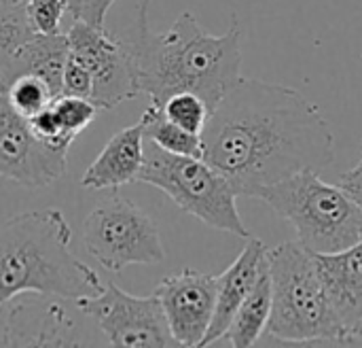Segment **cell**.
I'll return each instance as SVG.
<instances>
[{
	"label": "cell",
	"instance_id": "1",
	"mask_svg": "<svg viewBox=\"0 0 362 348\" xmlns=\"http://www.w3.org/2000/svg\"><path fill=\"white\" fill-rule=\"evenodd\" d=\"M202 147V157L246 198L335 157L333 130L314 102L293 87L244 77L210 113Z\"/></svg>",
	"mask_w": 362,
	"mask_h": 348
},
{
	"label": "cell",
	"instance_id": "2",
	"mask_svg": "<svg viewBox=\"0 0 362 348\" xmlns=\"http://www.w3.org/2000/svg\"><path fill=\"white\" fill-rule=\"evenodd\" d=\"M242 36L238 17H233L225 34L214 36L191 13H182L168 30L155 32L148 26V0H142L127 38L138 68L140 91L155 106H161L174 94L191 91L212 113L242 77Z\"/></svg>",
	"mask_w": 362,
	"mask_h": 348
},
{
	"label": "cell",
	"instance_id": "3",
	"mask_svg": "<svg viewBox=\"0 0 362 348\" xmlns=\"http://www.w3.org/2000/svg\"><path fill=\"white\" fill-rule=\"evenodd\" d=\"M72 230L57 208L28 211L0 228V308L23 293L64 300L102 293L98 274L72 249Z\"/></svg>",
	"mask_w": 362,
	"mask_h": 348
},
{
	"label": "cell",
	"instance_id": "4",
	"mask_svg": "<svg viewBox=\"0 0 362 348\" xmlns=\"http://www.w3.org/2000/svg\"><path fill=\"white\" fill-rule=\"evenodd\" d=\"M272 315L259 342L282 347H346V332L327 298L314 255L299 242L267 249Z\"/></svg>",
	"mask_w": 362,
	"mask_h": 348
},
{
	"label": "cell",
	"instance_id": "5",
	"mask_svg": "<svg viewBox=\"0 0 362 348\" xmlns=\"http://www.w3.org/2000/svg\"><path fill=\"white\" fill-rule=\"evenodd\" d=\"M257 198L295 228L297 242L312 255L344 251L362 240V208L339 185L325 183L318 170L267 185Z\"/></svg>",
	"mask_w": 362,
	"mask_h": 348
},
{
	"label": "cell",
	"instance_id": "6",
	"mask_svg": "<svg viewBox=\"0 0 362 348\" xmlns=\"http://www.w3.org/2000/svg\"><path fill=\"white\" fill-rule=\"evenodd\" d=\"M138 181L161 189L176 206L206 225L248 238L233 187L204 157L176 155L144 140V164Z\"/></svg>",
	"mask_w": 362,
	"mask_h": 348
},
{
	"label": "cell",
	"instance_id": "7",
	"mask_svg": "<svg viewBox=\"0 0 362 348\" xmlns=\"http://www.w3.org/2000/svg\"><path fill=\"white\" fill-rule=\"evenodd\" d=\"M87 253L110 272L132 264L155 266L165 259L157 221L121 196L100 202L83 221Z\"/></svg>",
	"mask_w": 362,
	"mask_h": 348
},
{
	"label": "cell",
	"instance_id": "8",
	"mask_svg": "<svg viewBox=\"0 0 362 348\" xmlns=\"http://www.w3.org/2000/svg\"><path fill=\"white\" fill-rule=\"evenodd\" d=\"M66 38L68 53L91 74L89 100L98 108L112 111L142 94L136 60L125 38L108 32L106 26H93L83 19H72Z\"/></svg>",
	"mask_w": 362,
	"mask_h": 348
},
{
	"label": "cell",
	"instance_id": "9",
	"mask_svg": "<svg viewBox=\"0 0 362 348\" xmlns=\"http://www.w3.org/2000/svg\"><path fill=\"white\" fill-rule=\"evenodd\" d=\"M76 308L95 319L110 347H178L157 296H132L117 285L102 293L74 300Z\"/></svg>",
	"mask_w": 362,
	"mask_h": 348
},
{
	"label": "cell",
	"instance_id": "10",
	"mask_svg": "<svg viewBox=\"0 0 362 348\" xmlns=\"http://www.w3.org/2000/svg\"><path fill=\"white\" fill-rule=\"evenodd\" d=\"M68 151L45 145L0 91V176L30 189L47 187L66 172Z\"/></svg>",
	"mask_w": 362,
	"mask_h": 348
},
{
	"label": "cell",
	"instance_id": "11",
	"mask_svg": "<svg viewBox=\"0 0 362 348\" xmlns=\"http://www.w3.org/2000/svg\"><path fill=\"white\" fill-rule=\"evenodd\" d=\"M153 293L178 347H202L216 306V276L187 268L165 276Z\"/></svg>",
	"mask_w": 362,
	"mask_h": 348
},
{
	"label": "cell",
	"instance_id": "12",
	"mask_svg": "<svg viewBox=\"0 0 362 348\" xmlns=\"http://www.w3.org/2000/svg\"><path fill=\"white\" fill-rule=\"evenodd\" d=\"M47 296L13 304L4 323L2 347H78L66 310Z\"/></svg>",
	"mask_w": 362,
	"mask_h": 348
},
{
	"label": "cell",
	"instance_id": "13",
	"mask_svg": "<svg viewBox=\"0 0 362 348\" xmlns=\"http://www.w3.org/2000/svg\"><path fill=\"white\" fill-rule=\"evenodd\" d=\"M314 264L327 298L348 336L362 319V240L344 251L318 253L314 255Z\"/></svg>",
	"mask_w": 362,
	"mask_h": 348
},
{
	"label": "cell",
	"instance_id": "14",
	"mask_svg": "<svg viewBox=\"0 0 362 348\" xmlns=\"http://www.w3.org/2000/svg\"><path fill=\"white\" fill-rule=\"evenodd\" d=\"M265 262H267V247L259 238H250L244 251L238 255V259L221 276H216V306H214L212 323L202 340V347H210L223 340L231 319L235 317L238 308L255 287Z\"/></svg>",
	"mask_w": 362,
	"mask_h": 348
},
{
	"label": "cell",
	"instance_id": "15",
	"mask_svg": "<svg viewBox=\"0 0 362 348\" xmlns=\"http://www.w3.org/2000/svg\"><path fill=\"white\" fill-rule=\"evenodd\" d=\"M144 164V134L140 121L110 136L100 155L83 172L85 189H117L138 181Z\"/></svg>",
	"mask_w": 362,
	"mask_h": 348
},
{
	"label": "cell",
	"instance_id": "16",
	"mask_svg": "<svg viewBox=\"0 0 362 348\" xmlns=\"http://www.w3.org/2000/svg\"><path fill=\"white\" fill-rule=\"evenodd\" d=\"M66 60H68L66 32H59V34H38L36 32L32 36V40L23 47L21 55L17 57L13 79H17L21 74H36L49 85V89L57 98V96H62Z\"/></svg>",
	"mask_w": 362,
	"mask_h": 348
},
{
	"label": "cell",
	"instance_id": "17",
	"mask_svg": "<svg viewBox=\"0 0 362 348\" xmlns=\"http://www.w3.org/2000/svg\"><path fill=\"white\" fill-rule=\"evenodd\" d=\"M269 315H272V279H269V266L265 262L255 287L238 308L223 338L235 348L255 347L259 344L261 336L267 330Z\"/></svg>",
	"mask_w": 362,
	"mask_h": 348
},
{
	"label": "cell",
	"instance_id": "18",
	"mask_svg": "<svg viewBox=\"0 0 362 348\" xmlns=\"http://www.w3.org/2000/svg\"><path fill=\"white\" fill-rule=\"evenodd\" d=\"M34 34L36 32L28 19L25 4L0 0V91H6L17 57Z\"/></svg>",
	"mask_w": 362,
	"mask_h": 348
},
{
	"label": "cell",
	"instance_id": "19",
	"mask_svg": "<svg viewBox=\"0 0 362 348\" xmlns=\"http://www.w3.org/2000/svg\"><path fill=\"white\" fill-rule=\"evenodd\" d=\"M142 134L144 140L155 142L163 151L176 153V155H191V157H202L204 147H202V134L187 132L185 128L176 125L165 117L161 106L151 104L142 117H140Z\"/></svg>",
	"mask_w": 362,
	"mask_h": 348
},
{
	"label": "cell",
	"instance_id": "20",
	"mask_svg": "<svg viewBox=\"0 0 362 348\" xmlns=\"http://www.w3.org/2000/svg\"><path fill=\"white\" fill-rule=\"evenodd\" d=\"M4 94H6L8 104L25 119L36 115L38 111H42L55 100L49 85L36 74H21L13 79Z\"/></svg>",
	"mask_w": 362,
	"mask_h": 348
},
{
	"label": "cell",
	"instance_id": "21",
	"mask_svg": "<svg viewBox=\"0 0 362 348\" xmlns=\"http://www.w3.org/2000/svg\"><path fill=\"white\" fill-rule=\"evenodd\" d=\"M161 111L165 113V117L170 121H174L176 125H180L193 134H202V130L210 117L208 104L197 94H191V91H180V94L170 96L161 104Z\"/></svg>",
	"mask_w": 362,
	"mask_h": 348
},
{
	"label": "cell",
	"instance_id": "22",
	"mask_svg": "<svg viewBox=\"0 0 362 348\" xmlns=\"http://www.w3.org/2000/svg\"><path fill=\"white\" fill-rule=\"evenodd\" d=\"M51 108L59 121V125L72 134L74 138L87 128L91 125V121L98 117V106L89 100V98H81V96H68L62 94L51 102Z\"/></svg>",
	"mask_w": 362,
	"mask_h": 348
},
{
	"label": "cell",
	"instance_id": "23",
	"mask_svg": "<svg viewBox=\"0 0 362 348\" xmlns=\"http://www.w3.org/2000/svg\"><path fill=\"white\" fill-rule=\"evenodd\" d=\"M28 19L38 34H59L66 15L72 17L70 0H28ZM74 19V17H72Z\"/></svg>",
	"mask_w": 362,
	"mask_h": 348
},
{
	"label": "cell",
	"instance_id": "24",
	"mask_svg": "<svg viewBox=\"0 0 362 348\" xmlns=\"http://www.w3.org/2000/svg\"><path fill=\"white\" fill-rule=\"evenodd\" d=\"M28 123H30L32 132H34L45 145H49V147H53V149H66V151H68L70 145H72V140H74V136L68 134V132L59 125V121H57V117H55L51 104L45 106L42 111H38L36 115L28 117Z\"/></svg>",
	"mask_w": 362,
	"mask_h": 348
},
{
	"label": "cell",
	"instance_id": "25",
	"mask_svg": "<svg viewBox=\"0 0 362 348\" xmlns=\"http://www.w3.org/2000/svg\"><path fill=\"white\" fill-rule=\"evenodd\" d=\"M91 85H93L91 74L68 53L66 68H64V81H62V94L89 98L91 96Z\"/></svg>",
	"mask_w": 362,
	"mask_h": 348
},
{
	"label": "cell",
	"instance_id": "26",
	"mask_svg": "<svg viewBox=\"0 0 362 348\" xmlns=\"http://www.w3.org/2000/svg\"><path fill=\"white\" fill-rule=\"evenodd\" d=\"M115 2L117 0H81L74 19H83V21L93 23V26H104L106 15Z\"/></svg>",
	"mask_w": 362,
	"mask_h": 348
},
{
	"label": "cell",
	"instance_id": "27",
	"mask_svg": "<svg viewBox=\"0 0 362 348\" xmlns=\"http://www.w3.org/2000/svg\"><path fill=\"white\" fill-rule=\"evenodd\" d=\"M337 185L362 208V159L348 172L339 174Z\"/></svg>",
	"mask_w": 362,
	"mask_h": 348
},
{
	"label": "cell",
	"instance_id": "28",
	"mask_svg": "<svg viewBox=\"0 0 362 348\" xmlns=\"http://www.w3.org/2000/svg\"><path fill=\"white\" fill-rule=\"evenodd\" d=\"M346 342H348V347H362V319L348 332Z\"/></svg>",
	"mask_w": 362,
	"mask_h": 348
},
{
	"label": "cell",
	"instance_id": "29",
	"mask_svg": "<svg viewBox=\"0 0 362 348\" xmlns=\"http://www.w3.org/2000/svg\"><path fill=\"white\" fill-rule=\"evenodd\" d=\"M78 4H81V0H70V6H72V17L76 15V11H78Z\"/></svg>",
	"mask_w": 362,
	"mask_h": 348
},
{
	"label": "cell",
	"instance_id": "30",
	"mask_svg": "<svg viewBox=\"0 0 362 348\" xmlns=\"http://www.w3.org/2000/svg\"><path fill=\"white\" fill-rule=\"evenodd\" d=\"M15 2H21V4H25V2H28V0H15Z\"/></svg>",
	"mask_w": 362,
	"mask_h": 348
},
{
	"label": "cell",
	"instance_id": "31",
	"mask_svg": "<svg viewBox=\"0 0 362 348\" xmlns=\"http://www.w3.org/2000/svg\"><path fill=\"white\" fill-rule=\"evenodd\" d=\"M361 153H362V142H361Z\"/></svg>",
	"mask_w": 362,
	"mask_h": 348
}]
</instances>
